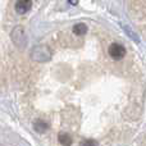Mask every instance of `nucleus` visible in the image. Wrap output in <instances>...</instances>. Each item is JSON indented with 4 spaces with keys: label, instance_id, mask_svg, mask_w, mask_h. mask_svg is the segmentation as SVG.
<instances>
[{
    "label": "nucleus",
    "instance_id": "f257e3e1",
    "mask_svg": "<svg viewBox=\"0 0 146 146\" xmlns=\"http://www.w3.org/2000/svg\"><path fill=\"white\" fill-rule=\"evenodd\" d=\"M31 58H32L35 62L45 63V62L50 60L51 51L46 45H37L31 50Z\"/></svg>",
    "mask_w": 146,
    "mask_h": 146
},
{
    "label": "nucleus",
    "instance_id": "f03ea898",
    "mask_svg": "<svg viewBox=\"0 0 146 146\" xmlns=\"http://www.w3.org/2000/svg\"><path fill=\"white\" fill-rule=\"evenodd\" d=\"M10 37H12V41L14 42V45H17L18 48L23 49L27 45V33H26L25 28H23L22 26H17V27L12 31Z\"/></svg>",
    "mask_w": 146,
    "mask_h": 146
},
{
    "label": "nucleus",
    "instance_id": "7ed1b4c3",
    "mask_svg": "<svg viewBox=\"0 0 146 146\" xmlns=\"http://www.w3.org/2000/svg\"><path fill=\"white\" fill-rule=\"evenodd\" d=\"M108 53L113 59L119 60V59H122L124 55H126V48H124L123 45H121V44H118V42H114L109 46Z\"/></svg>",
    "mask_w": 146,
    "mask_h": 146
},
{
    "label": "nucleus",
    "instance_id": "20e7f679",
    "mask_svg": "<svg viewBox=\"0 0 146 146\" xmlns=\"http://www.w3.org/2000/svg\"><path fill=\"white\" fill-rule=\"evenodd\" d=\"M32 8V0H17L15 3V12L18 14H26Z\"/></svg>",
    "mask_w": 146,
    "mask_h": 146
},
{
    "label": "nucleus",
    "instance_id": "39448f33",
    "mask_svg": "<svg viewBox=\"0 0 146 146\" xmlns=\"http://www.w3.org/2000/svg\"><path fill=\"white\" fill-rule=\"evenodd\" d=\"M33 128H35V131L42 133V132H45L46 129L49 128V124H48V122H45L44 119H37V121L33 123Z\"/></svg>",
    "mask_w": 146,
    "mask_h": 146
},
{
    "label": "nucleus",
    "instance_id": "423d86ee",
    "mask_svg": "<svg viewBox=\"0 0 146 146\" xmlns=\"http://www.w3.org/2000/svg\"><path fill=\"white\" fill-rule=\"evenodd\" d=\"M87 32V26L85 23H77L73 26V33L77 36H83Z\"/></svg>",
    "mask_w": 146,
    "mask_h": 146
},
{
    "label": "nucleus",
    "instance_id": "0eeeda50",
    "mask_svg": "<svg viewBox=\"0 0 146 146\" xmlns=\"http://www.w3.org/2000/svg\"><path fill=\"white\" fill-rule=\"evenodd\" d=\"M58 140H59V142H60L62 145H64V146L72 145V137L69 136L67 132H62V133H59Z\"/></svg>",
    "mask_w": 146,
    "mask_h": 146
},
{
    "label": "nucleus",
    "instance_id": "6e6552de",
    "mask_svg": "<svg viewBox=\"0 0 146 146\" xmlns=\"http://www.w3.org/2000/svg\"><path fill=\"white\" fill-rule=\"evenodd\" d=\"M82 146H98V142L95 140H85L82 142Z\"/></svg>",
    "mask_w": 146,
    "mask_h": 146
},
{
    "label": "nucleus",
    "instance_id": "1a4fd4ad",
    "mask_svg": "<svg viewBox=\"0 0 146 146\" xmlns=\"http://www.w3.org/2000/svg\"><path fill=\"white\" fill-rule=\"evenodd\" d=\"M68 3L72 5H77V0H68Z\"/></svg>",
    "mask_w": 146,
    "mask_h": 146
}]
</instances>
